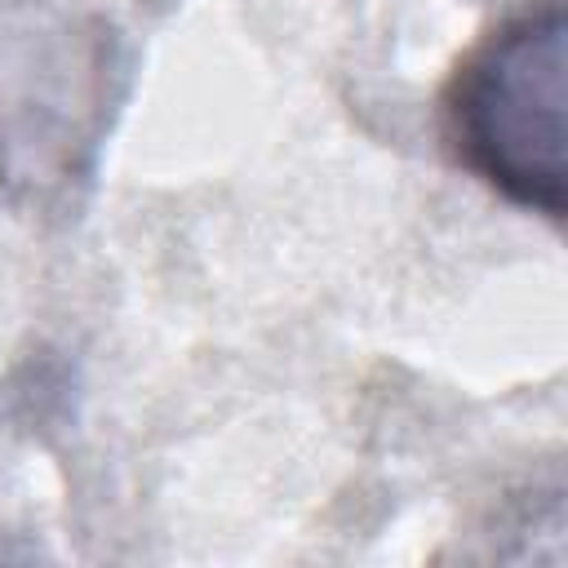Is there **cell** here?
Returning a JSON list of instances; mask_svg holds the SVG:
<instances>
[{
    "label": "cell",
    "instance_id": "1",
    "mask_svg": "<svg viewBox=\"0 0 568 568\" xmlns=\"http://www.w3.org/2000/svg\"><path fill=\"white\" fill-rule=\"evenodd\" d=\"M129 93V44L84 0H0V213L80 200Z\"/></svg>",
    "mask_w": 568,
    "mask_h": 568
},
{
    "label": "cell",
    "instance_id": "2",
    "mask_svg": "<svg viewBox=\"0 0 568 568\" xmlns=\"http://www.w3.org/2000/svg\"><path fill=\"white\" fill-rule=\"evenodd\" d=\"M568 18L564 0H528L488 27L439 93V138L457 169L546 222L568 209Z\"/></svg>",
    "mask_w": 568,
    "mask_h": 568
}]
</instances>
